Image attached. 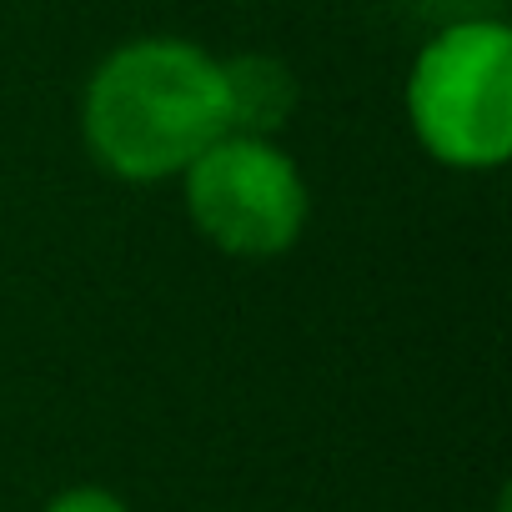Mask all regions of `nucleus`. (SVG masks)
I'll list each match as a JSON object with an SVG mask.
<instances>
[{
    "label": "nucleus",
    "instance_id": "nucleus-1",
    "mask_svg": "<svg viewBox=\"0 0 512 512\" xmlns=\"http://www.w3.org/2000/svg\"><path fill=\"white\" fill-rule=\"evenodd\" d=\"M81 131L96 166L121 181L181 176L226 136L221 61L181 36L126 41L91 71Z\"/></svg>",
    "mask_w": 512,
    "mask_h": 512
},
{
    "label": "nucleus",
    "instance_id": "nucleus-2",
    "mask_svg": "<svg viewBox=\"0 0 512 512\" xmlns=\"http://www.w3.org/2000/svg\"><path fill=\"white\" fill-rule=\"evenodd\" d=\"M407 121L417 146L452 171H497L512 151V31L452 21L412 61Z\"/></svg>",
    "mask_w": 512,
    "mask_h": 512
},
{
    "label": "nucleus",
    "instance_id": "nucleus-3",
    "mask_svg": "<svg viewBox=\"0 0 512 512\" xmlns=\"http://www.w3.org/2000/svg\"><path fill=\"white\" fill-rule=\"evenodd\" d=\"M186 216L196 231L241 262H272L292 251L312 196L297 161L272 136H216L186 171Z\"/></svg>",
    "mask_w": 512,
    "mask_h": 512
},
{
    "label": "nucleus",
    "instance_id": "nucleus-4",
    "mask_svg": "<svg viewBox=\"0 0 512 512\" xmlns=\"http://www.w3.org/2000/svg\"><path fill=\"white\" fill-rule=\"evenodd\" d=\"M221 91H226V131L236 136H277L302 96L292 66L262 51H241L221 61Z\"/></svg>",
    "mask_w": 512,
    "mask_h": 512
},
{
    "label": "nucleus",
    "instance_id": "nucleus-5",
    "mask_svg": "<svg viewBox=\"0 0 512 512\" xmlns=\"http://www.w3.org/2000/svg\"><path fill=\"white\" fill-rule=\"evenodd\" d=\"M41 512H131L111 487H91V482H81V487H66V492H56Z\"/></svg>",
    "mask_w": 512,
    "mask_h": 512
}]
</instances>
